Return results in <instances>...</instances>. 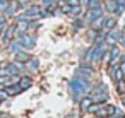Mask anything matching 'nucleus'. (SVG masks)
<instances>
[{"instance_id":"nucleus-1","label":"nucleus","mask_w":125,"mask_h":118,"mask_svg":"<svg viewBox=\"0 0 125 118\" xmlns=\"http://www.w3.org/2000/svg\"><path fill=\"white\" fill-rule=\"evenodd\" d=\"M89 89H91L89 80H87V79H82V77H74V79L70 80V84H69V91H70V94L74 96L75 101H77L81 96H84Z\"/></svg>"},{"instance_id":"nucleus-2","label":"nucleus","mask_w":125,"mask_h":118,"mask_svg":"<svg viewBox=\"0 0 125 118\" xmlns=\"http://www.w3.org/2000/svg\"><path fill=\"white\" fill-rule=\"evenodd\" d=\"M17 41H19V45H21L24 50H31V48L34 46L36 38H34V36H29V34H26V33H22V34L17 38Z\"/></svg>"},{"instance_id":"nucleus-3","label":"nucleus","mask_w":125,"mask_h":118,"mask_svg":"<svg viewBox=\"0 0 125 118\" xmlns=\"http://www.w3.org/2000/svg\"><path fill=\"white\" fill-rule=\"evenodd\" d=\"M40 14H41V7L33 5V7H29V9L26 10V14L19 16L17 19H26V21H29V19H38V17H40Z\"/></svg>"},{"instance_id":"nucleus-4","label":"nucleus","mask_w":125,"mask_h":118,"mask_svg":"<svg viewBox=\"0 0 125 118\" xmlns=\"http://www.w3.org/2000/svg\"><path fill=\"white\" fill-rule=\"evenodd\" d=\"M120 36H122V31H120V29H116V28H111V29L108 31V34H106V43L115 45V43L120 39Z\"/></svg>"},{"instance_id":"nucleus-5","label":"nucleus","mask_w":125,"mask_h":118,"mask_svg":"<svg viewBox=\"0 0 125 118\" xmlns=\"http://www.w3.org/2000/svg\"><path fill=\"white\" fill-rule=\"evenodd\" d=\"M101 14H103L101 7H94V9H91V10L87 12V16H86V19H84V22H91V21H94V19L101 17Z\"/></svg>"},{"instance_id":"nucleus-6","label":"nucleus","mask_w":125,"mask_h":118,"mask_svg":"<svg viewBox=\"0 0 125 118\" xmlns=\"http://www.w3.org/2000/svg\"><path fill=\"white\" fill-rule=\"evenodd\" d=\"M16 29L19 31V34H22V33H26V31L29 29V21H26V19H17V24H16Z\"/></svg>"},{"instance_id":"nucleus-7","label":"nucleus","mask_w":125,"mask_h":118,"mask_svg":"<svg viewBox=\"0 0 125 118\" xmlns=\"http://www.w3.org/2000/svg\"><path fill=\"white\" fill-rule=\"evenodd\" d=\"M91 75V69L89 67H79L77 72H75V77H82V79H87Z\"/></svg>"},{"instance_id":"nucleus-8","label":"nucleus","mask_w":125,"mask_h":118,"mask_svg":"<svg viewBox=\"0 0 125 118\" xmlns=\"http://www.w3.org/2000/svg\"><path fill=\"white\" fill-rule=\"evenodd\" d=\"M91 104H93V98H91V96H86V98L79 103V106H81L82 111H87V109L91 108Z\"/></svg>"},{"instance_id":"nucleus-9","label":"nucleus","mask_w":125,"mask_h":118,"mask_svg":"<svg viewBox=\"0 0 125 118\" xmlns=\"http://www.w3.org/2000/svg\"><path fill=\"white\" fill-rule=\"evenodd\" d=\"M106 31H110L111 28H115V17H106L104 21H103V24H101Z\"/></svg>"},{"instance_id":"nucleus-10","label":"nucleus","mask_w":125,"mask_h":118,"mask_svg":"<svg viewBox=\"0 0 125 118\" xmlns=\"http://www.w3.org/2000/svg\"><path fill=\"white\" fill-rule=\"evenodd\" d=\"M14 31H16V26H9V28L5 29V33H4V41H5V43H9V41H10V38H12Z\"/></svg>"},{"instance_id":"nucleus-11","label":"nucleus","mask_w":125,"mask_h":118,"mask_svg":"<svg viewBox=\"0 0 125 118\" xmlns=\"http://www.w3.org/2000/svg\"><path fill=\"white\" fill-rule=\"evenodd\" d=\"M116 7H118V0H108L106 2V10L108 12H116Z\"/></svg>"},{"instance_id":"nucleus-12","label":"nucleus","mask_w":125,"mask_h":118,"mask_svg":"<svg viewBox=\"0 0 125 118\" xmlns=\"http://www.w3.org/2000/svg\"><path fill=\"white\" fill-rule=\"evenodd\" d=\"M19 82H21V91H24V89H28V87H31V79L29 77H19Z\"/></svg>"},{"instance_id":"nucleus-13","label":"nucleus","mask_w":125,"mask_h":118,"mask_svg":"<svg viewBox=\"0 0 125 118\" xmlns=\"http://www.w3.org/2000/svg\"><path fill=\"white\" fill-rule=\"evenodd\" d=\"M16 57H17V60H16V62H28V60L31 58V57H29L28 53H24V51H17V55H16Z\"/></svg>"},{"instance_id":"nucleus-14","label":"nucleus","mask_w":125,"mask_h":118,"mask_svg":"<svg viewBox=\"0 0 125 118\" xmlns=\"http://www.w3.org/2000/svg\"><path fill=\"white\" fill-rule=\"evenodd\" d=\"M16 9H17V4H10V5H7V9L4 10L7 16H14V12H16Z\"/></svg>"},{"instance_id":"nucleus-15","label":"nucleus","mask_w":125,"mask_h":118,"mask_svg":"<svg viewBox=\"0 0 125 118\" xmlns=\"http://www.w3.org/2000/svg\"><path fill=\"white\" fill-rule=\"evenodd\" d=\"M21 50H22V46L19 45V41H12V43H10V51H12V53H17V51H21Z\"/></svg>"},{"instance_id":"nucleus-16","label":"nucleus","mask_w":125,"mask_h":118,"mask_svg":"<svg viewBox=\"0 0 125 118\" xmlns=\"http://www.w3.org/2000/svg\"><path fill=\"white\" fill-rule=\"evenodd\" d=\"M98 116H106L108 115V106H99L98 109H94Z\"/></svg>"},{"instance_id":"nucleus-17","label":"nucleus","mask_w":125,"mask_h":118,"mask_svg":"<svg viewBox=\"0 0 125 118\" xmlns=\"http://www.w3.org/2000/svg\"><path fill=\"white\" fill-rule=\"evenodd\" d=\"M38 67H40V62H38V58H29V69H33V70H38Z\"/></svg>"},{"instance_id":"nucleus-18","label":"nucleus","mask_w":125,"mask_h":118,"mask_svg":"<svg viewBox=\"0 0 125 118\" xmlns=\"http://www.w3.org/2000/svg\"><path fill=\"white\" fill-rule=\"evenodd\" d=\"M123 10H125V0H118V7H116L115 14H122Z\"/></svg>"},{"instance_id":"nucleus-19","label":"nucleus","mask_w":125,"mask_h":118,"mask_svg":"<svg viewBox=\"0 0 125 118\" xmlns=\"http://www.w3.org/2000/svg\"><path fill=\"white\" fill-rule=\"evenodd\" d=\"M72 16H79V12H81V7L79 5H74V7H70V10H69Z\"/></svg>"},{"instance_id":"nucleus-20","label":"nucleus","mask_w":125,"mask_h":118,"mask_svg":"<svg viewBox=\"0 0 125 118\" xmlns=\"http://www.w3.org/2000/svg\"><path fill=\"white\" fill-rule=\"evenodd\" d=\"M89 4V9H94V7H99V0H87Z\"/></svg>"},{"instance_id":"nucleus-21","label":"nucleus","mask_w":125,"mask_h":118,"mask_svg":"<svg viewBox=\"0 0 125 118\" xmlns=\"http://www.w3.org/2000/svg\"><path fill=\"white\" fill-rule=\"evenodd\" d=\"M118 55H120V53H118V50H116V48H113V50L110 51V57H111V60H116V58H118Z\"/></svg>"},{"instance_id":"nucleus-22","label":"nucleus","mask_w":125,"mask_h":118,"mask_svg":"<svg viewBox=\"0 0 125 118\" xmlns=\"http://www.w3.org/2000/svg\"><path fill=\"white\" fill-rule=\"evenodd\" d=\"M7 5H9V2H7V0H0V12H2V10H5V9H7Z\"/></svg>"},{"instance_id":"nucleus-23","label":"nucleus","mask_w":125,"mask_h":118,"mask_svg":"<svg viewBox=\"0 0 125 118\" xmlns=\"http://www.w3.org/2000/svg\"><path fill=\"white\" fill-rule=\"evenodd\" d=\"M82 24H84V21H81V19H77V21L74 22V28H75V29H79V28H81Z\"/></svg>"},{"instance_id":"nucleus-24","label":"nucleus","mask_w":125,"mask_h":118,"mask_svg":"<svg viewBox=\"0 0 125 118\" xmlns=\"http://www.w3.org/2000/svg\"><path fill=\"white\" fill-rule=\"evenodd\" d=\"M9 98V94H7V91L4 89V91H0V99H7Z\"/></svg>"},{"instance_id":"nucleus-25","label":"nucleus","mask_w":125,"mask_h":118,"mask_svg":"<svg viewBox=\"0 0 125 118\" xmlns=\"http://www.w3.org/2000/svg\"><path fill=\"white\" fill-rule=\"evenodd\" d=\"M67 4L70 7H74V5H79V0H67Z\"/></svg>"},{"instance_id":"nucleus-26","label":"nucleus","mask_w":125,"mask_h":118,"mask_svg":"<svg viewBox=\"0 0 125 118\" xmlns=\"http://www.w3.org/2000/svg\"><path fill=\"white\" fill-rule=\"evenodd\" d=\"M118 41H120L122 45H125V34H123V33H122V36H120V39H118Z\"/></svg>"},{"instance_id":"nucleus-27","label":"nucleus","mask_w":125,"mask_h":118,"mask_svg":"<svg viewBox=\"0 0 125 118\" xmlns=\"http://www.w3.org/2000/svg\"><path fill=\"white\" fill-rule=\"evenodd\" d=\"M120 70L125 72V60H122V65H120Z\"/></svg>"},{"instance_id":"nucleus-28","label":"nucleus","mask_w":125,"mask_h":118,"mask_svg":"<svg viewBox=\"0 0 125 118\" xmlns=\"http://www.w3.org/2000/svg\"><path fill=\"white\" fill-rule=\"evenodd\" d=\"M79 4H87V0H79Z\"/></svg>"},{"instance_id":"nucleus-29","label":"nucleus","mask_w":125,"mask_h":118,"mask_svg":"<svg viewBox=\"0 0 125 118\" xmlns=\"http://www.w3.org/2000/svg\"><path fill=\"white\" fill-rule=\"evenodd\" d=\"M2 29H4V28H0V34H2Z\"/></svg>"},{"instance_id":"nucleus-30","label":"nucleus","mask_w":125,"mask_h":118,"mask_svg":"<svg viewBox=\"0 0 125 118\" xmlns=\"http://www.w3.org/2000/svg\"><path fill=\"white\" fill-rule=\"evenodd\" d=\"M118 118H125V116H118Z\"/></svg>"},{"instance_id":"nucleus-31","label":"nucleus","mask_w":125,"mask_h":118,"mask_svg":"<svg viewBox=\"0 0 125 118\" xmlns=\"http://www.w3.org/2000/svg\"><path fill=\"white\" fill-rule=\"evenodd\" d=\"M53 2H55V0H53Z\"/></svg>"}]
</instances>
